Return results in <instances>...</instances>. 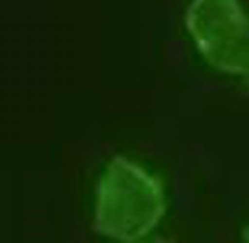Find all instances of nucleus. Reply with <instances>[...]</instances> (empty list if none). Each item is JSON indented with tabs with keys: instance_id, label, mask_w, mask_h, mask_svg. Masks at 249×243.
I'll use <instances>...</instances> for the list:
<instances>
[{
	"instance_id": "20e7f679",
	"label": "nucleus",
	"mask_w": 249,
	"mask_h": 243,
	"mask_svg": "<svg viewBox=\"0 0 249 243\" xmlns=\"http://www.w3.org/2000/svg\"><path fill=\"white\" fill-rule=\"evenodd\" d=\"M242 242L244 243H249V225L242 230Z\"/></svg>"
},
{
	"instance_id": "f03ea898",
	"label": "nucleus",
	"mask_w": 249,
	"mask_h": 243,
	"mask_svg": "<svg viewBox=\"0 0 249 243\" xmlns=\"http://www.w3.org/2000/svg\"><path fill=\"white\" fill-rule=\"evenodd\" d=\"M184 28L209 69L249 80V9L242 0H189Z\"/></svg>"
},
{
	"instance_id": "f257e3e1",
	"label": "nucleus",
	"mask_w": 249,
	"mask_h": 243,
	"mask_svg": "<svg viewBox=\"0 0 249 243\" xmlns=\"http://www.w3.org/2000/svg\"><path fill=\"white\" fill-rule=\"evenodd\" d=\"M167 211L166 185L147 167L115 154L95 189L93 227L118 243H137L151 236Z\"/></svg>"
},
{
	"instance_id": "7ed1b4c3",
	"label": "nucleus",
	"mask_w": 249,
	"mask_h": 243,
	"mask_svg": "<svg viewBox=\"0 0 249 243\" xmlns=\"http://www.w3.org/2000/svg\"><path fill=\"white\" fill-rule=\"evenodd\" d=\"M137 243H177L175 240H171V238H164V236H155V234H151V236L144 238V240H140V242Z\"/></svg>"
}]
</instances>
